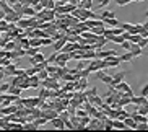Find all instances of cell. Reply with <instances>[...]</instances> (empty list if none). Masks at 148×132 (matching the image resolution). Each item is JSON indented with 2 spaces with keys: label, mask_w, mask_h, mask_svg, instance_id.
<instances>
[{
  "label": "cell",
  "mask_w": 148,
  "mask_h": 132,
  "mask_svg": "<svg viewBox=\"0 0 148 132\" xmlns=\"http://www.w3.org/2000/svg\"><path fill=\"white\" fill-rule=\"evenodd\" d=\"M130 104H148V100H147V96H142V95H138V96L132 95Z\"/></svg>",
  "instance_id": "ba28073f"
},
{
  "label": "cell",
  "mask_w": 148,
  "mask_h": 132,
  "mask_svg": "<svg viewBox=\"0 0 148 132\" xmlns=\"http://www.w3.org/2000/svg\"><path fill=\"white\" fill-rule=\"evenodd\" d=\"M20 13H21V16H34L36 12L33 10V7H31V5H25V7H21Z\"/></svg>",
  "instance_id": "7c38bea8"
},
{
  "label": "cell",
  "mask_w": 148,
  "mask_h": 132,
  "mask_svg": "<svg viewBox=\"0 0 148 132\" xmlns=\"http://www.w3.org/2000/svg\"><path fill=\"white\" fill-rule=\"evenodd\" d=\"M57 114H59V113H57L54 108H47V109H42V111H41V116H42V118H46L47 121L57 118Z\"/></svg>",
  "instance_id": "5b68a950"
},
{
  "label": "cell",
  "mask_w": 148,
  "mask_h": 132,
  "mask_svg": "<svg viewBox=\"0 0 148 132\" xmlns=\"http://www.w3.org/2000/svg\"><path fill=\"white\" fill-rule=\"evenodd\" d=\"M103 23H104L106 26H109V28H114V26H119V20L116 16H112V18H106V20H103Z\"/></svg>",
  "instance_id": "ac0fdd59"
},
{
  "label": "cell",
  "mask_w": 148,
  "mask_h": 132,
  "mask_svg": "<svg viewBox=\"0 0 148 132\" xmlns=\"http://www.w3.org/2000/svg\"><path fill=\"white\" fill-rule=\"evenodd\" d=\"M3 16H5V12L3 10H0V20H3Z\"/></svg>",
  "instance_id": "f907efd6"
},
{
  "label": "cell",
  "mask_w": 148,
  "mask_h": 132,
  "mask_svg": "<svg viewBox=\"0 0 148 132\" xmlns=\"http://www.w3.org/2000/svg\"><path fill=\"white\" fill-rule=\"evenodd\" d=\"M147 129H148V122H137L135 131H147Z\"/></svg>",
  "instance_id": "e575fe53"
},
{
  "label": "cell",
  "mask_w": 148,
  "mask_h": 132,
  "mask_svg": "<svg viewBox=\"0 0 148 132\" xmlns=\"http://www.w3.org/2000/svg\"><path fill=\"white\" fill-rule=\"evenodd\" d=\"M47 122H49V121H47L46 118H42V116H39V118H34V119H33V124H34L38 129L44 127V126H46Z\"/></svg>",
  "instance_id": "e0dca14e"
},
{
  "label": "cell",
  "mask_w": 148,
  "mask_h": 132,
  "mask_svg": "<svg viewBox=\"0 0 148 132\" xmlns=\"http://www.w3.org/2000/svg\"><path fill=\"white\" fill-rule=\"evenodd\" d=\"M5 2H7V3H8V5H10V7H13V5H15V3H16L18 0H5Z\"/></svg>",
  "instance_id": "c3c4849f"
},
{
  "label": "cell",
  "mask_w": 148,
  "mask_h": 132,
  "mask_svg": "<svg viewBox=\"0 0 148 132\" xmlns=\"http://www.w3.org/2000/svg\"><path fill=\"white\" fill-rule=\"evenodd\" d=\"M29 77V88H39L41 87V78L38 75H28Z\"/></svg>",
  "instance_id": "4fadbf2b"
},
{
  "label": "cell",
  "mask_w": 148,
  "mask_h": 132,
  "mask_svg": "<svg viewBox=\"0 0 148 132\" xmlns=\"http://www.w3.org/2000/svg\"><path fill=\"white\" fill-rule=\"evenodd\" d=\"M8 87H10V83H7V82H3V83H0V93H7Z\"/></svg>",
  "instance_id": "60d3db41"
},
{
  "label": "cell",
  "mask_w": 148,
  "mask_h": 132,
  "mask_svg": "<svg viewBox=\"0 0 148 132\" xmlns=\"http://www.w3.org/2000/svg\"><path fill=\"white\" fill-rule=\"evenodd\" d=\"M36 75H38L41 80H44L46 77H49V72L46 70V69H42V70H38V74H36Z\"/></svg>",
  "instance_id": "d590c367"
},
{
  "label": "cell",
  "mask_w": 148,
  "mask_h": 132,
  "mask_svg": "<svg viewBox=\"0 0 148 132\" xmlns=\"http://www.w3.org/2000/svg\"><path fill=\"white\" fill-rule=\"evenodd\" d=\"M129 52L132 54V57H140L142 56V52H143V49L140 47L138 44H130V47H129Z\"/></svg>",
  "instance_id": "52a82bcc"
},
{
  "label": "cell",
  "mask_w": 148,
  "mask_h": 132,
  "mask_svg": "<svg viewBox=\"0 0 148 132\" xmlns=\"http://www.w3.org/2000/svg\"><path fill=\"white\" fill-rule=\"evenodd\" d=\"M29 46L31 47H42L41 46V38H29Z\"/></svg>",
  "instance_id": "83f0119b"
},
{
  "label": "cell",
  "mask_w": 148,
  "mask_h": 132,
  "mask_svg": "<svg viewBox=\"0 0 148 132\" xmlns=\"http://www.w3.org/2000/svg\"><path fill=\"white\" fill-rule=\"evenodd\" d=\"M122 121H124V124H125V127H127V129H135V127H137V122H135V121L130 118V116H127V118H125V119H122Z\"/></svg>",
  "instance_id": "cb8c5ba5"
},
{
  "label": "cell",
  "mask_w": 148,
  "mask_h": 132,
  "mask_svg": "<svg viewBox=\"0 0 148 132\" xmlns=\"http://www.w3.org/2000/svg\"><path fill=\"white\" fill-rule=\"evenodd\" d=\"M62 88H64L65 91H73V90H75V82H67Z\"/></svg>",
  "instance_id": "1f68e13d"
},
{
  "label": "cell",
  "mask_w": 148,
  "mask_h": 132,
  "mask_svg": "<svg viewBox=\"0 0 148 132\" xmlns=\"http://www.w3.org/2000/svg\"><path fill=\"white\" fill-rule=\"evenodd\" d=\"M42 60H46V57H44V54L41 52V51H38L34 56H31V57H29V64H31V65H34V64L42 62Z\"/></svg>",
  "instance_id": "9c48e42d"
},
{
  "label": "cell",
  "mask_w": 148,
  "mask_h": 132,
  "mask_svg": "<svg viewBox=\"0 0 148 132\" xmlns=\"http://www.w3.org/2000/svg\"><path fill=\"white\" fill-rule=\"evenodd\" d=\"M20 18H21V13H20V12H10V13H5V16H3V20L7 23H16L18 20H20Z\"/></svg>",
  "instance_id": "277c9868"
},
{
  "label": "cell",
  "mask_w": 148,
  "mask_h": 132,
  "mask_svg": "<svg viewBox=\"0 0 148 132\" xmlns=\"http://www.w3.org/2000/svg\"><path fill=\"white\" fill-rule=\"evenodd\" d=\"M116 90H119V91H124L127 93V95H134V91H132V87L129 83H125V82H119L117 85H116Z\"/></svg>",
  "instance_id": "8992f818"
},
{
  "label": "cell",
  "mask_w": 148,
  "mask_h": 132,
  "mask_svg": "<svg viewBox=\"0 0 148 132\" xmlns=\"http://www.w3.org/2000/svg\"><path fill=\"white\" fill-rule=\"evenodd\" d=\"M109 2L111 0H96V5H98V8H103L106 5H109Z\"/></svg>",
  "instance_id": "f35d334b"
},
{
  "label": "cell",
  "mask_w": 148,
  "mask_h": 132,
  "mask_svg": "<svg viewBox=\"0 0 148 132\" xmlns=\"http://www.w3.org/2000/svg\"><path fill=\"white\" fill-rule=\"evenodd\" d=\"M104 28H106V25H104L103 21H101V23H98L96 26H93L90 31H91V33H95L96 36H99V34H103V31H104Z\"/></svg>",
  "instance_id": "d6986e66"
},
{
  "label": "cell",
  "mask_w": 148,
  "mask_h": 132,
  "mask_svg": "<svg viewBox=\"0 0 148 132\" xmlns=\"http://www.w3.org/2000/svg\"><path fill=\"white\" fill-rule=\"evenodd\" d=\"M46 70H47L49 74H54V72L57 70V65L56 64H47V65H46Z\"/></svg>",
  "instance_id": "74e56055"
},
{
  "label": "cell",
  "mask_w": 148,
  "mask_h": 132,
  "mask_svg": "<svg viewBox=\"0 0 148 132\" xmlns=\"http://www.w3.org/2000/svg\"><path fill=\"white\" fill-rule=\"evenodd\" d=\"M51 122H52V126L56 129H59V131H64V129H65V124H64V121H62L59 116H57V118H54V119H51Z\"/></svg>",
  "instance_id": "9a60e30c"
},
{
  "label": "cell",
  "mask_w": 148,
  "mask_h": 132,
  "mask_svg": "<svg viewBox=\"0 0 148 132\" xmlns=\"http://www.w3.org/2000/svg\"><path fill=\"white\" fill-rule=\"evenodd\" d=\"M135 113L142 116H148V104H135Z\"/></svg>",
  "instance_id": "44dd1931"
},
{
  "label": "cell",
  "mask_w": 148,
  "mask_h": 132,
  "mask_svg": "<svg viewBox=\"0 0 148 132\" xmlns=\"http://www.w3.org/2000/svg\"><path fill=\"white\" fill-rule=\"evenodd\" d=\"M42 8H44V7H42V5L39 3V2H38V3H34V5H33V10H34L36 13H38V12H41V10H42Z\"/></svg>",
  "instance_id": "f6af8a7d"
},
{
  "label": "cell",
  "mask_w": 148,
  "mask_h": 132,
  "mask_svg": "<svg viewBox=\"0 0 148 132\" xmlns=\"http://www.w3.org/2000/svg\"><path fill=\"white\" fill-rule=\"evenodd\" d=\"M140 36H142V38H148V30H143L140 33Z\"/></svg>",
  "instance_id": "681fc988"
},
{
  "label": "cell",
  "mask_w": 148,
  "mask_h": 132,
  "mask_svg": "<svg viewBox=\"0 0 148 132\" xmlns=\"http://www.w3.org/2000/svg\"><path fill=\"white\" fill-rule=\"evenodd\" d=\"M140 95H142V96H147L148 95V85H143V88L140 90Z\"/></svg>",
  "instance_id": "7dc6e473"
},
{
  "label": "cell",
  "mask_w": 148,
  "mask_h": 132,
  "mask_svg": "<svg viewBox=\"0 0 148 132\" xmlns=\"http://www.w3.org/2000/svg\"><path fill=\"white\" fill-rule=\"evenodd\" d=\"M77 7H78V8H85V10H91L93 8V0H78Z\"/></svg>",
  "instance_id": "2e32d148"
},
{
  "label": "cell",
  "mask_w": 148,
  "mask_h": 132,
  "mask_svg": "<svg viewBox=\"0 0 148 132\" xmlns=\"http://www.w3.org/2000/svg\"><path fill=\"white\" fill-rule=\"evenodd\" d=\"M116 3L119 5V7H124V5H127V3H130L132 0H114Z\"/></svg>",
  "instance_id": "ee69618b"
},
{
  "label": "cell",
  "mask_w": 148,
  "mask_h": 132,
  "mask_svg": "<svg viewBox=\"0 0 148 132\" xmlns=\"http://www.w3.org/2000/svg\"><path fill=\"white\" fill-rule=\"evenodd\" d=\"M117 57H119V60H121V62H132V60H134V57H132V54L129 52V51L124 52L122 56H117Z\"/></svg>",
  "instance_id": "d4e9b609"
},
{
  "label": "cell",
  "mask_w": 148,
  "mask_h": 132,
  "mask_svg": "<svg viewBox=\"0 0 148 132\" xmlns=\"http://www.w3.org/2000/svg\"><path fill=\"white\" fill-rule=\"evenodd\" d=\"M25 72H26V75H36V74H38V70H36L34 65H31V67H28V69H25Z\"/></svg>",
  "instance_id": "8d00e7d4"
},
{
  "label": "cell",
  "mask_w": 148,
  "mask_h": 132,
  "mask_svg": "<svg viewBox=\"0 0 148 132\" xmlns=\"http://www.w3.org/2000/svg\"><path fill=\"white\" fill-rule=\"evenodd\" d=\"M119 26L122 28V31H130L132 23H119Z\"/></svg>",
  "instance_id": "ab89813d"
},
{
  "label": "cell",
  "mask_w": 148,
  "mask_h": 132,
  "mask_svg": "<svg viewBox=\"0 0 148 132\" xmlns=\"http://www.w3.org/2000/svg\"><path fill=\"white\" fill-rule=\"evenodd\" d=\"M125 75H127V72H117V74L111 75V77H112V83H111V85H114V87H116L119 82H122V80H124V77H125Z\"/></svg>",
  "instance_id": "5bb4252c"
},
{
  "label": "cell",
  "mask_w": 148,
  "mask_h": 132,
  "mask_svg": "<svg viewBox=\"0 0 148 132\" xmlns=\"http://www.w3.org/2000/svg\"><path fill=\"white\" fill-rule=\"evenodd\" d=\"M70 52H60V51H59V52H57V56H56V60H54V64H56V65H59V67H62V65H67V64H69L70 62Z\"/></svg>",
  "instance_id": "3957f363"
},
{
  "label": "cell",
  "mask_w": 148,
  "mask_h": 132,
  "mask_svg": "<svg viewBox=\"0 0 148 132\" xmlns=\"http://www.w3.org/2000/svg\"><path fill=\"white\" fill-rule=\"evenodd\" d=\"M38 96H39L41 100H49V90L42 87V88L39 90V95H38Z\"/></svg>",
  "instance_id": "f546056e"
},
{
  "label": "cell",
  "mask_w": 148,
  "mask_h": 132,
  "mask_svg": "<svg viewBox=\"0 0 148 132\" xmlns=\"http://www.w3.org/2000/svg\"><path fill=\"white\" fill-rule=\"evenodd\" d=\"M137 44H138L142 49H145L148 46V38H142V36H140V39H138V43H137Z\"/></svg>",
  "instance_id": "836d02e7"
},
{
  "label": "cell",
  "mask_w": 148,
  "mask_h": 132,
  "mask_svg": "<svg viewBox=\"0 0 148 132\" xmlns=\"http://www.w3.org/2000/svg\"><path fill=\"white\" fill-rule=\"evenodd\" d=\"M86 69L90 72H96V70H101V69H108V65H106V60L104 59H98V57H95V59H91V60H88V65H86Z\"/></svg>",
  "instance_id": "6da1fadb"
},
{
  "label": "cell",
  "mask_w": 148,
  "mask_h": 132,
  "mask_svg": "<svg viewBox=\"0 0 148 132\" xmlns=\"http://www.w3.org/2000/svg\"><path fill=\"white\" fill-rule=\"evenodd\" d=\"M15 75H18V77H25V75H26V72H25V69H20V67H16Z\"/></svg>",
  "instance_id": "7bdbcfd3"
},
{
  "label": "cell",
  "mask_w": 148,
  "mask_h": 132,
  "mask_svg": "<svg viewBox=\"0 0 148 132\" xmlns=\"http://www.w3.org/2000/svg\"><path fill=\"white\" fill-rule=\"evenodd\" d=\"M0 10H3L5 13H10V12H13V8H12V7H10V5L7 3L5 0H0Z\"/></svg>",
  "instance_id": "484cf974"
},
{
  "label": "cell",
  "mask_w": 148,
  "mask_h": 132,
  "mask_svg": "<svg viewBox=\"0 0 148 132\" xmlns=\"http://www.w3.org/2000/svg\"><path fill=\"white\" fill-rule=\"evenodd\" d=\"M121 46H122L124 49H125V51H129V47H130V43H129L127 39H124V41L121 43Z\"/></svg>",
  "instance_id": "bcb514c9"
},
{
  "label": "cell",
  "mask_w": 148,
  "mask_h": 132,
  "mask_svg": "<svg viewBox=\"0 0 148 132\" xmlns=\"http://www.w3.org/2000/svg\"><path fill=\"white\" fill-rule=\"evenodd\" d=\"M34 16H36V20H39V21H54V20H56L54 10H49V8H42L41 12H38Z\"/></svg>",
  "instance_id": "7a4b0ae2"
},
{
  "label": "cell",
  "mask_w": 148,
  "mask_h": 132,
  "mask_svg": "<svg viewBox=\"0 0 148 132\" xmlns=\"http://www.w3.org/2000/svg\"><path fill=\"white\" fill-rule=\"evenodd\" d=\"M86 101H88V103H91L93 106H98V108H99V106L103 104V103H104V101H103V98H99L98 95H91V96H86Z\"/></svg>",
  "instance_id": "8fae6325"
},
{
  "label": "cell",
  "mask_w": 148,
  "mask_h": 132,
  "mask_svg": "<svg viewBox=\"0 0 148 132\" xmlns=\"http://www.w3.org/2000/svg\"><path fill=\"white\" fill-rule=\"evenodd\" d=\"M83 91H85V95H86V96H91V95H98V88H96V87H91L90 90H86V88H85Z\"/></svg>",
  "instance_id": "d6a6232c"
},
{
  "label": "cell",
  "mask_w": 148,
  "mask_h": 132,
  "mask_svg": "<svg viewBox=\"0 0 148 132\" xmlns=\"http://www.w3.org/2000/svg\"><path fill=\"white\" fill-rule=\"evenodd\" d=\"M69 43H78L80 41V34H65Z\"/></svg>",
  "instance_id": "4dcf8cb0"
},
{
  "label": "cell",
  "mask_w": 148,
  "mask_h": 132,
  "mask_svg": "<svg viewBox=\"0 0 148 132\" xmlns=\"http://www.w3.org/2000/svg\"><path fill=\"white\" fill-rule=\"evenodd\" d=\"M54 39L51 38V36H44V38H41V46H52Z\"/></svg>",
  "instance_id": "f1b7e54d"
},
{
  "label": "cell",
  "mask_w": 148,
  "mask_h": 132,
  "mask_svg": "<svg viewBox=\"0 0 148 132\" xmlns=\"http://www.w3.org/2000/svg\"><path fill=\"white\" fill-rule=\"evenodd\" d=\"M56 56H57V51H54V52L51 54L47 59H46V60H47V64H54V60H56Z\"/></svg>",
  "instance_id": "b9f144b4"
},
{
  "label": "cell",
  "mask_w": 148,
  "mask_h": 132,
  "mask_svg": "<svg viewBox=\"0 0 148 132\" xmlns=\"http://www.w3.org/2000/svg\"><path fill=\"white\" fill-rule=\"evenodd\" d=\"M129 116L134 119L135 122H148V118H147V116H142V114H138V113H135V111L132 113V114H129Z\"/></svg>",
  "instance_id": "ffe728a7"
},
{
  "label": "cell",
  "mask_w": 148,
  "mask_h": 132,
  "mask_svg": "<svg viewBox=\"0 0 148 132\" xmlns=\"http://www.w3.org/2000/svg\"><path fill=\"white\" fill-rule=\"evenodd\" d=\"M112 16H116L114 12H111V10H103L99 15V20H106V18H112Z\"/></svg>",
  "instance_id": "4316f807"
},
{
  "label": "cell",
  "mask_w": 148,
  "mask_h": 132,
  "mask_svg": "<svg viewBox=\"0 0 148 132\" xmlns=\"http://www.w3.org/2000/svg\"><path fill=\"white\" fill-rule=\"evenodd\" d=\"M137 2H145V0H137Z\"/></svg>",
  "instance_id": "816d5d0a"
},
{
  "label": "cell",
  "mask_w": 148,
  "mask_h": 132,
  "mask_svg": "<svg viewBox=\"0 0 148 132\" xmlns=\"http://www.w3.org/2000/svg\"><path fill=\"white\" fill-rule=\"evenodd\" d=\"M104 60H106V65L108 67H119V64H121V60H119L117 56H109V57H106Z\"/></svg>",
  "instance_id": "30bf717a"
},
{
  "label": "cell",
  "mask_w": 148,
  "mask_h": 132,
  "mask_svg": "<svg viewBox=\"0 0 148 132\" xmlns=\"http://www.w3.org/2000/svg\"><path fill=\"white\" fill-rule=\"evenodd\" d=\"M114 129H127V127H125V124H124V121H122V119L114 118L112 119V131H114Z\"/></svg>",
  "instance_id": "603a6c76"
},
{
  "label": "cell",
  "mask_w": 148,
  "mask_h": 132,
  "mask_svg": "<svg viewBox=\"0 0 148 132\" xmlns=\"http://www.w3.org/2000/svg\"><path fill=\"white\" fill-rule=\"evenodd\" d=\"M21 88L20 87H16V85H10L8 87V90H7V93H10V95H15V96H20L21 95Z\"/></svg>",
  "instance_id": "7402d4cb"
}]
</instances>
